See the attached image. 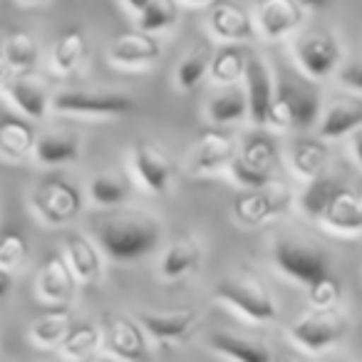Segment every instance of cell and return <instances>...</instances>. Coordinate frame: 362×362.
Listing matches in <instances>:
<instances>
[{
    "instance_id": "f546056e",
    "label": "cell",
    "mask_w": 362,
    "mask_h": 362,
    "mask_svg": "<svg viewBox=\"0 0 362 362\" xmlns=\"http://www.w3.org/2000/svg\"><path fill=\"white\" fill-rule=\"evenodd\" d=\"M291 166L303 179H315L327 169V144L320 139H298L291 149Z\"/></svg>"
},
{
    "instance_id": "6da1fadb",
    "label": "cell",
    "mask_w": 362,
    "mask_h": 362,
    "mask_svg": "<svg viewBox=\"0 0 362 362\" xmlns=\"http://www.w3.org/2000/svg\"><path fill=\"white\" fill-rule=\"evenodd\" d=\"M159 223L144 214H122L97 223V243L115 263H132L156 248Z\"/></svg>"
},
{
    "instance_id": "bcb514c9",
    "label": "cell",
    "mask_w": 362,
    "mask_h": 362,
    "mask_svg": "<svg viewBox=\"0 0 362 362\" xmlns=\"http://www.w3.org/2000/svg\"><path fill=\"white\" fill-rule=\"evenodd\" d=\"M300 6L305 8H313V11H320V8H327L332 3V0H298Z\"/></svg>"
},
{
    "instance_id": "603a6c76",
    "label": "cell",
    "mask_w": 362,
    "mask_h": 362,
    "mask_svg": "<svg viewBox=\"0 0 362 362\" xmlns=\"http://www.w3.org/2000/svg\"><path fill=\"white\" fill-rule=\"evenodd\" d=\"M33 156L42 166H65L80 159V136L67 132H47L35 139Z\"/></svg>"
},
{
    "instance_id": "e575fe53",
    "label": "cell",
    "mask_w": 362,
    "mask_h": 362,
    "mask_svg": "<svg viewBox=\"0 0 362 362\" xmlns=\"http://www.w3.org/2000/svg\"><path fill=\"white\" fill-rule=\"evenodd\" d=\"M238 156H241L246 164L273 171V166L278 164V144L271 134H266V132H251V134L243 136V144H241Z\"/></svg>"
},
{
    "instance_id": "ab89813d",
    "label": "cell",
    "mask_w": 362,
    "mask_h": 362,
    "mask_svg": "<svg viewBox=\"0 0 362 362\" xmlns=\"http://www.w3.org/2000/svg\"><path fill=\"white\" fill-rule=\"evenodd\" d=\"M228 171H231L233 181L241 184L243 189H258V187H268V184H273V171L258 169V166H253V164H246L238 154L231 159Z\"/></svg>"
},
{
    "instance_id": "ba28073f",
    "label": "cell",
    "mask_w": 362,
    "mask_h": 362,
    "mask_svg": "<svg viewBox=\"0 0 362 362\" xmlns=\"http://www.w3.org/2000/svg\"><path fill=\"white\" fill-rule=\"evenodd\" d=\"M293 52H296L300 70L310 80H325L342 62L340 42L327 30H310L300 35L293 45Z\"/></svg>"
},
{
    "instance_id": "ee69618b",
    "label": "cell",
    "mask_w": 362,
    "mask_h": 362,
    "mask_svg": "<svg viewBox=\"0 0 362 362\" xmlns=\"http://www.w3.org/2000/svg\"><path fill=\"white\" fill-rule=\"evenodd\" d=\"M350 134H352V151H355V159L360 161V166H362V127L352 129Z\"/></svg>"
},
{
    "instance_id": "9c48e42d",
    "label": "cell",
    "mask_w": 362,
    "mask_h": 362,
    "mask_svg": "<svg viewBox=\"0 0 362 362\" xmlns=\"http://www.w3.org/2000/svg\"><path fill=\"white\" fill-rule=\"evenodd\" d=\"M132 166L146 192L164 194L174 176V161L156 141H136L132 146Z\"/></svg>"
},
{
    "instance_id": "4316f807",
    "label": "cell",
    "mask_w": 362,
    "mask_h": 362,
    "mask_svg": "<svg viewBox=\"0 0 362 362\" xmlns=\"http://www.w3.org/2000/svg\"><path fill=\"white\" fill-rule=\"evenodd\" d=\"M72 325L70 310L65 305H52L42 315H37L30 325V340L40 347H57Z\"/></svg>"
},
{
    "instance_id": "8fae6325",
    "label": "cell",
    "mask_w": 362,
    "mask_h": 362,
    "mask_svg": "<svg viewBox=\"0 0 362 362\" xmlns=\"http://www.w3.org/2000/svg\"><path fill=\"white\" fill-rule=\"evenodd\" d=\"M303 6L298 0H258L256 25L266 40H286L303 25Z\"/></svg>"
},
{
    "instance_id": "4dcf8cb0",
    "label": "cell",
    "mask_w": 362,
    "mask_h": 362,
    "mask_svg": "<svg viewBox=\"0 0 362 362\" xmlns=\"http://www.w3.org/2000/svg\"><path fill=\"white\" fill-rule=\"evenodd\" d=\"M214 47L209 42H197L192 50L184 55V60L176 67V87L181 92H192L202 85V80L209 75V62H211Z\"/></svg>"
},
{
    "instance_id": "681fc988",
    "label": "cell",
    "mask_w": 362,
    "mask_h": 362,
    "mask_svg": "<svg viewBox=\"0 0 362 362\" xmlns=\"http://www.w3.org/2000/svg\"><path fill=\"white\" fill-rule=\"evenodd\" d=\"M21 3H25V6H35V3H42V0H21Z\"/></svg>"
},
{
    "instance_id": "b9f144b4",
    "label": "cell",
    "mask_w": 362,
    "mask_h": 362,
    "mask_svg": "<svg viewBox=\"0 0 362 362\" xmlns=\"http://www.w3.org/2000/svg\"><path fill=\"white\" fill-rule=\"evenodd\" d=\"M337 80H340V85L350 87V90L362 92V57L345 62L340 67V72H337Z\"/></svg>"
},
{
    "instance_id": "277c9868",
    "label": "cell",
    "mask_w": 362,
    "mask_h": 362,
    "mask_svg": "<svg viewBox=\"0 0 362 362\" xmlns=\"http://www.w3.org/2000/svg\"><path fill=\"white\" fill-rule=\"evenodd\" d=\"M50 110L75 117H122L134 110V100L124 92L60 90L50 97Z\"/></svg>"
},
{
    "instance_id": "d4e9b609",
    "label": "cell",
    "mask_w": 362,
    "mask_h": 362,
    "mask_svg": "<svg viewBox=\"0 0 362 362\" xmlns=\"http://www.w3.org/2000/svg\"><path fill=\"white\" fill-rule=\"evenodd\" d=\"M209 345H211V350L218 352L221 357L238 360V362H268L273 357L271 350H268L266 345H261L258 340L233 335V332H223V330L211 332Z\"/></svg>"
},
{
    "instance_id": "f35d334b",
    "label": "cell",
    "mask_w": 362,
    "mask_h": 362,
    "mask_svg": "<svg viewBox=\"0 0 362 362\" xmlns=\"http://www.w3.org/2000/svg\"><path fill=\"white\" fill-rule=\"evenodd\" d=\"M30 256V246H28V238L18 231H6L0 236V266L8 268V271H16Z\"/></svg>"
},
{
    "instance_id": "60d3db41",
    "label": "cell",
    "mask_w": 362,
    "mask_h": 362,
    "mask_svg": "<svg viewBox=\"0 0 362 362\" xmlns=\"http://www.w3.org/2000/svg\"><path fill=\"white\" fill-rule=\"evenodd\" d=\"M308 288V300H310L313 308H320V310H327V308H335L342 298V291H340V283L327 273V276L317 278L313 281Z\"/></svg>"
},
{
    "instance_id": "d590c367",
    "label": "cell",
    "mask_w": 362,
    "mask_h": 362,
    "mask_svg": "<svg viewBox=\"0 0 362 362\" xmlns=\"http://www.w3.org/2000/svg\"><path fill=\"white\" fill-rule=\"evenodd\" d=\"M127 197H129V184L117 174H97L90 181V199L97 206H119L127 202Z\"/></svg>"
},
{
    "instance_id": "7bdbcfd3",
    "label": "cell",
    "mask_w": 362,
    "mask_h": 362,
    "mask_svg": "<svg viewBox=\"0 0 362 362\" xmlns=\"http://www.w3.org/2000/svg\"><path fill=\"white\" fill-rule=\"evenodd\" d=\"M13 291V271L0 266V300Z\"/></svg>"
},
{
    "instance_id": "f6af8a7d",
    "label": "cell",
    "mask_w": 362,
    "mask_h": 362,
    "mask_svg": "<svg viewBox=\"0 0 362 362\" xmlns=\"http://www.w3.org/2000/svg\"><path fill=\"white\" fill-rule=\"evenodd\" d=\"M11 75H13L11 65H8L6 55H3V52H0V90H3V87H6V82L11 80Z\"/></svg>"
},
{
    "instance_id": "5bb4252c",
    "label": "cell",
    "mask_w": 362,
    "mask_h": 362,
    "mask_svg": "<svg viewBox=\"0 0 362 362\" xmlns=\"http://www.w3.org/2000/svg\"><path fill=\"white\" fill-rule=\"evenodd\" d=\"M243 80H246V102H248V119L256 127H266V115L268 107L276 95V82L271 77L268 65L256 55H248L246 60V72H243Z\"/></svg>"
},
{
    "instance_id": "2e32d148",
    "label": "cell",
    "mask_w": 362,
    "mask_h": 362,
    "mask_svg": "<svg viewBox=\"0 0 362 362\" xmlns=\"http://www.w3.org/2000/svg\"><path fill=\"white\" fill-rule=\"evenodd\" d=\"M161 45L154 37V33H122L119 37H115L110 45V57L112 65L117 67H144L151 65L154 60H159Z\"/></svg>"
},
{
    "instance_id": "c3c4849f",
    "label": "cell",
    "mask_w": 362,
    "mask_h": 362,
    "mask_svg": "<svg viewBox=\"0 0 362 362\" xmlns=\"http://www.w3.org/2000/svg\"><path fill=\"white\" fill-rule=\"evenodd\" d=\"M189 6H204V3H214V0H184Z\"/></svg>"
},
{
    "instance_id": "ffe728a7",
    "label": "cell",
    "mask_w": 362,
    "mask_h": 362,
    "mask_svg": "<svg viewBox=\"0 0 362 362\" xmlns=\"http://www.w3.org/2000/svg\"><path fill=\"white\" fill-rule=\"evenodd\" d=\"M199 320V308H181L171 313H139V322L149 337L171 342L184 337Z\"/></svg>"
},
{
    "instance_id": "7a4b0ae2",
    "label": "cell",
    "mask_w": 362,
    "mask_h": 362,
    "mask_svg": "<svg viewBox=\"0 0 362 362\" xmlns=\"http://www.w3.org/2000/svg\"><path fill=\"white\" fill-rule=\"evenodd\" d=\"M273 263L288 278L310 286L313 281L330 273V258L320 246L298 238H278L273 243Z\"/></svg>"
},
{
    "instance_id": "5b68a950",
    "label": "cell",
    "mask_w": 362,
    "mask_h": 362,
    "mask_svg": "<svg viewBox=\"0 0 362 362\" xmlns=\"http://www.w3.org/2000/svg\"><path fill=\"white\" fill-rule=\"evenodd\" d=\"M347 330H350V320L345 315H340L335 308H327V310L315 308L308 315L298 317L291 325V330H288V335L303 350L322 352L335 347L347 335Z\"/></svg>"
},
{
    "instance_id": "d6986e66",
    "label": "cell",
    "mask_w": 362,
    "mask_h": 362,
    "mask_svg": "<svg viewBox=\"0 0 362 362\" xmlns=\"http://www.w3.org/2000/svg\"><path fill=\"white\" fill-rule=\"evenodd\" d=\"M276 97H281L291 110L293 127L315 124L317 112H320V97L310 82L300 80V77H286L281 85H276Z\"/></svg>"
},
{
    "instance_id": "f1b7e54d",
    "label": "cell",
    "mask_w": 362,
    "mask_h": 362,
    "mask_svg": "<svg viewBox=\"0 0 362 362\" xmlns=\"http://www.w3.org/2000/svg\"><path fill=\"white\" fill-rule=\"evenodd\" d=\"M246 50L236 42H228L221 50H216L209 62V77L216 85H236L238 80H243V72H246Z\"/></svg>"
},
{
    "instance_id": "e0dca14e",
    "label": "cell",
    "mask_w": 362,
    "mask_h": 362,
    "mask_svg": "<svg viewBox=\"0 0 362 362\" xmlns=\"http://www.w3.org/2000/svg\"><path fill=\"white\" fill-rule=\"evenodd\" d=\"M77 286V278L72 273L70 263L65 261V256L52 253L45 258L40 273H37V296L47 305H65L72 298Z\"/></svg>"
},
{
    "instance_id": "52a82bcc",
    "label": "cell",
    "mask_w": 362,
    "mask_h": 362,
    "mask_svg": "<svg viewBox=\"0 0 362 362\" xmlns=\"http://www.w3.org/2000/svg\"><path fill=\"white\" fill-rule=\"evenodd\" d=\"M293 204V197L288 189L281 187H258V189H243L233 199V216L241 226L256 228L263 223L273 221L276 216L286 214Z\"/></svg>"
},
{
    "instance_id": "d6a6232c",
    "label": "cell",
    "mask_w": 362,
    "mask_h": 362,
    "mask_svg": "<svg viewBox=\"0 0 362 362\" xmlns=\"http://www.w3.org/2000/svg\"><path fill=\"white\" fill-rule=\"evenodd\" d=\"M246 115H248L246 92L238 90V87H233V85H226V90H223L221 95H216L211 102H209V110H206L209 122L216 127L238 122Z\"/></svg>"
},
{
    "instance_id": "7c38bea8",
    "label": "cell",
    "mask_w": 362,
    "mask_h": 362,
    "mask_svg": "<svg viewBox=\"0 0 362 362\" xmlns=\"http://www.w3.org/2000/svg\"><path fill=\"white\" fill-rule=\"evenodd\" d=\"M3 92L11 100V105H16V110L28 119H45L52 95L40 77H35L33 72H13Z\"/></svg>"
},
{
    "instance_id": "484cf974",
    "label": "cell",
    "mask_w": 362,
    "mask_h": 362,
    "mask_svg": "<svg viewBox=\"0 0 362 362\" xmlns=\"http://www.w3.org/2000/svg\"><path fill=\"white\" fill-rule=\"evenodd\" d=\"M199 261H202V248H199V243L189 236L176 238L174 243H169V248H166L164 256H161L159 273L166 281H179V278H184L187 273H192L194 268L199 266Z\"/></svg>"
},
{
    "instance_id": "30bf717a",
    "label": "cell",
    "mask_w": 362,
    "mask_h": 362,
    "mask_svg": "<svg viewBox=\"0 0 362 362\" xmlns=\"http://www.w3.org/2000/svg\"><path fill=\"white\" fill-rule=\"evenodd\" d=\"M102 345L117 360L127 362H139L149 355L146 350V332L141 322L132 320V317L117 315L110 317L102 330Z\"/></svg>"
},
{
    "instance_id": "836d02e7",
    "label": "cell",
    "mask_w": 362,
    "mask_h": 362,
    "mask_svg": "<svg viewBox=\"0 0 362 362\" xmlns=\"http://www.w3.org/2000/svg\"><path fill=\"white\" fill-rule=\"evenodd\" d=\"M102 345V330L92 322H77V325H70L67 335L62 337L60 350L65 357H72V360H82V357H90L97 347Z\"/></svg>"
},
{
    "instance_id": "8d00e7d4",
    "label": "cell",
    "mask_w": 362,
    "mask_h": 362,
    "mask_svg": "<svg viewBox=\"0 0 362 362\" xmlns=\"http://www.w3.org/2000/svg\"><path fill=\"white\" fill-rule=\"evenodd\" d=\"M136 18H139V21H136L139 30L161 33L179 21V6H176L174 0H149V6Z\"/></svg>"
},
{
    "instance_id": "1f68e13d",
    "label": "cell",
    "mask_w": 362,
    "mask_h": 362,
    "mask_svg": "<svg viewBox=\"0 0 362 362\" xmlns=\"http://www.w3.org/2000/svg\"><path fill=\"white\" fill-rule=\"evenodd\" d=\"M0 52L6 55L13 72H33L40 60V45L30 33H13L6 37Z\"/></svg>"
},
{
    "instance_id": "8992f818",
    "label": "cell",
    "mask_w": 362,
    "mask_h": 362,
    "mask_svg": "<svg viewBox=\"0 0 362 362\" xmlns=\"http://www.w3.org/2000/svg\"><path fill=\"white\" fill-rule=\"evenodd\" d=\"M33 211L47 226H65L82 211V194L65 179H45L30 194Z\"/></svg>"
},
{
    "instance_id": "9a60e30c",
    "label": "cell",
    "mask_w": 362,
    "mask_h": 362,
    "mask_svg": "<svg viewBox=\"0 0 362 362\" xmlns=\"http://www.w3.org/2000/svg\"><path fill=\"white\" fill-rule=\"evenodd\" d=\"M236 156V144L228 134L223 132H204L194 144V151L187 161L189 174H214V171L223 169L231 164V159Z\"/></svg>"
},
{
    "instance_id": "44dd1931",
    "label": "cell",
    "mask_w": 362,
    "mask_h": 362,
    "mask_svg": "<svg viewBox=\"0 0 362 362\" xmlns=\"http://www.w3.org/2000/svg\"><path fill=\"white\" fill-rule=\"evenodd\" d=\"M362 127V97H340L332 100L320 119L322 139H337Z\"/></svg>"
},
{
    "instance_id": "ac0fdd59",
    "label": "cell",
    "mask_w": 362,
    "mask_h": 362,
    "mask_svg": "<svg viewBox=\"0 0 362 362\" xmlns=\"http://www.w3.org/2000/svg\"><path fill=\"white\" fill-rule=\"evenodd\" d=\"M209 28L223 42H243L256 35V23L251 21V16L231 0H214Z\"/></svg>"
},
{
    "instance_id": "cb8c5ba5",
    "label": "cell",
    "mask_w": 362,
    "mask_h": 362,
    "mask_svg": "<svg viewBox=\"0 0 362 362\" xmlns=\"http://www.w3.org/2000/svg\"><path fill=\"white\" fill-rule=\"evenodd\" d=\"M35 139V129L25 119H18V117L0 119V159L11 161V164L23 161L33 154Z\"/></svg>"
},
{
    "instance_id": "3957f363",
    "label": "cell",
    "mask_w": 362,
    "mask_h": 362,
    "mask_svg": "<svg viewBox=\"0 0 362 362\" xmlns=\"http://www.w3.org/2000/svg\"><path fill=\"white\" fill-rule=\"evenodd\" d=\"M214 296L253 322H271V320H276V315H278L271 293L251 276L221 278L218 286L214 288Z\"/></svg>"
},
{
    "instance_id": "7402d4cb",
    "label": "cell",
    "mask_w": 362,
    "mask_h": 362,
    "mask_svg": "<svg viewBox=\"0 0 362 362\" xmlns=\"http://www.w3.org/2000/svg\"><path fill=\"white\" fill-rule=\"evenodd\" d=\"M65 261L70 263L77 283H95L102 276V256L97 246L82 233L65 238Z\"/></svg>"
},
{
    "instance_id": "74e56055",
    "label": "cell",
    "mask_w": 362,
    "mask_h": 362,
    "mask_svg": "<svg viewBox=\"0 0 362 362\" xmlns=\"http://www.w3.org/2000/svg\"><path fill=\"white\" fill-rule=\"evenodd\" d=\"M308 181H310V184H308V189L300 197V209H303V214H308L310 218H320L327 199H330L332 192L337 189V181L325 174L315 176V179H308Z\"/></svg>"
},
{
    "instance_id": "83f0119b",
    "label": "cell",
    "mask_w": 362,
    "mask_h": 362,
    "mask_svg": "<svg viewBox=\"0 0 362 362\" xmlns=\"http://www.w3.org/2000/svg\"><path fill=\"white\" fill-rule=\"evenodd\" d=\"M87 57V37L82 30H67L55 40L50 52V65L57 75H72Z\"/></svg>"
},
{
    "instance_id": "7dc6e473",
    "label": "cell",
    "mask_w": 362,
    "mask_h": 362,
    "mask_svg": "<svg viewBox=\"0 0 362 362\" xmlns=\"http://www.w3.org/2000/svg\"><path fill=\"white\" fill-rule=\"evenodd\" d=\"M124 3H127V8H129V11L136 13V16H139V13L149 6V0H124Z\"/></svg>"
},
{
    "instance_id": "4fadbf2b",
    "label": "cell",
    "mask_w": 362,
    "mask_h": 362,
    "mask_svg": "<svg viewBox=\"0 0 362 362\" xmlns=\"http://www.w3.org/2000/svg\"><path fill=\"white\" fill-rule=\"evenodd\" d=\"M317 221L337 233H362V194L337 184Z\"/></svg>"
}]
</instances>
